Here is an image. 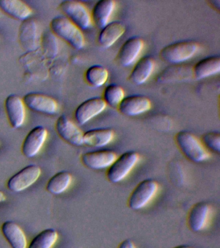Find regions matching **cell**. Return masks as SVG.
I'll list each match as a JSON object with an SVG mask.
<instances>
[{
  "label": "cell",
  "mask_w": 220,
  "mask_h": 248,
  "mask_svg": "<svg viewBox=\"0 0 220 248\" xmlns=\"http://www.w3.org/2000/svg\"><path fill=\"white\" fill-rule=\"evenodd\" d=\"M152 108L150 99L144 95L133 94L125 96L117 107L121 114L127 116H136L146 113Z\"/></svg>",
  "instance_id": "4fadbf2b"
},
{
  "label": "cell",
  "mask_w": 220,
  "mask_h": 248,
  "mask_svg": "<svg viewBox=\"0 0 220 248\" xmlns=\"http://www.w3.org/2000/svg\"><path fill=\"white\" fill-rule=\"evenodd\" d=\"M26 108L46 115H55L59 110L57 101L51 97L37 93H30L23 98Z\"/></svg>",
  "instance_id": "ba28073f"
},
{
  "label": "cell",
  "mask_w": 220,
  "mask_h": 248,
  "mask_svg": "<svg viewBox=\"0 0 220 248\" xmlns=\"http://www.w3.org/2000/svg\"><path fill=\"white\" fill-rule=\"evenodd\" d=\"M211 209L205 202L195 203L189 211L187 217V224L193 232H200L205 228Z\"/></svg>",
  "instance_id": "2e32d148"
},
{
  "label": "cell",
  "mask_w": 220,
  "mask_h": 248,
  "mask_svg": "<svg viewBox=\"0 0 220 248\" xmlns=\"http://www.w3.org/2000/svg\"><path fill=\"white\" fill-rule=\"evenodd\" d=\"M72 175L67 171L57 172L48 181L46 189L53 195H59L66 191L72 182Z\"/></svg>",
  "instance_id": "d4e9b609"
},
{
  "label": "cell",
  "mask_w": 220,
  "mask_h": 248,
  "mask_svg": "<svg viewBox=\"0 0 220 248\" xmlns=\"http://www.w3.org/2000/svg\"><path fill=\"white\" fill-rule=\"evenodd\" d=\"M42 170L36 165H29L9 178L7 187L11 191L19 193L35 183L41 175Z\"/></svg>",
  "instance_id": "52a82bcc"
},
{
  "label": "cell",
  "mask_w": 220,
  "mask_h": 248,
  "mask_svg": "<svg viewBox=\"0 0 220 248\" xmlns=\"http://www.w3.org/2000/svg\"><path fill=\"white\" fill-rule=\"evenodd\" d=\"M52 32L74 49L81 50L86 45L84 33L66 17H55L50 23Z\"/></svg>",
  "instance_id": "7a4b0ae2"
},
{
  "label": "cell",
  "mask_w": 220,
  "mask_h": 248,
  "mask_svg": "<svg viewBox=\"0 0 220 248\" xmlns=\"http://www.w3.org/2000/svg\"><path fill=\"white\" fill-rule=\"evenodd\" d=\"M115 133L110 128H96L84 133L83 143L87 146L103 148L115 139Z\"/></svg>",
  "instance_id": "e0dca14e"
},
{
  "label": "cell",
  "mask_w": 220,
  "mask_h": 248,
  "mask_svg": "<svg viewBox=\"0 0 220 248\" xmlns=\"http://www.w3.org/2000/svg\"><path fill=\"white\" fill-rule=\"evenodd\" d=\"M117 248H136V247L132 240L127 238L121 242Z\"/></svg>",
  "instance_id": "4dcf8cb0"
},
{
  "label": "cell",
  "mask_w": 220,
  "mask_h": 248,
  "mask_svg": "<svg viewBox=\"0 0 220 248\" xmlns=\"http://www.w3.org/2000/svg\"><path fill=\"white\" fill-rule=\"evenodd\" d=\"M59 234L54 229H47L34 236L28 248H52L57 242Z\"/></svg>",
  "instance_id": "83f0119b"
},
{
  "label": "cell",
  "mask_w": 220,
  "mask_h": 248,
  "mask_svg": "<svg viewBox=\"0 0 220 248\" xmlns=\"http://www.w3.org/2000/svg\"><path fill=\"white\" fill-rule=\"evenodd\" d=\"M56 130L59 137L71 145L79 147L84 145V133L76 124L65 115H61L55 124Z\"/></svg>",
  "instance_id": "7c38bea8"
},
{
  "label": "cell",
  "mask_w": 220,
  "mask_h": 248,
  "mask_svg": "<svg viewBox=\"0 0 220 248\" xmlns=\"http://www.w3.org/2000/svg\"><path fill=\"white\" fill-rule=\"evenodd\" d=\"M155 67V61L151 56H146L139 58L134 64L129 78L134 84H144L151 77Z\"/></svg>",
  "instance_id": "ac0fdd59"
},
{
  "label": "cell",
  "mask_w": 220,
  "mask_h": 248,
  "mask_svg": "<svg viewBox=\"0 0 220 248\" xmlns=\"http://www.w3.org/2000/svg\"><path fill=\"white\" fill-rule=\"evenodd\" d=\"M59 8L65 17L80 30L86 31L91 27V13L84 4L80 1L66 0L61 2Z\"/></svg>",
  "instance_id": "8992f818"
},
{
  "label": "cell",
  "mask_w": 220,
  "mask_h": 248,
  "mask_svg": "<svg viewBox=\"0 0 220 248\" xmlns=\"http://www.w3.org/2000/svg\"><path fill=\"white\" fill-rule=\"evenodd\" d=\"M5 112L11 127L18 129L26 118V106L24 100L16 94H11L5 101Z\"/></svg>",
  "instance_id": "5bb4252c"
},
{
  "label": "cell",
  "mask_w": 220,
  "mask_h": 248,
  "mask_svg": "<svg viewBox=\"0 0 220 248\" xmlns=\"http://www.w3.org/2000/svg\"><path fill=\"white\" fill-rule=\"evenodd\" d=\"M39 28L34 20L23 21L20 29L19 38L21 46L26 50L35 49L39 42Z\"/></svg>",
  "instance_id": "603a6c76"
},
{
  "label": "cell",
  "mask_w": 220,
  "mask_h": 248,
  "mask_svg": "<svg viewBox=\"0 0 220 248\" xmlns=\"http://www.w3.org/2000/svg\"><path fill=\"white\" fill-rule=\"evenodd\" d=\"M220 58L219 56H210L203 58L192 67V75L197 79L206 78L219 74Z\"/></svg>",
  "instance_id": "7402d4cb"
},
{
  "label": "cell",
  "mask_w": 220,
  "mask_h": 248,
  "mask_svg": "<svg viewBox=\"0 0 220 248\" xmlns=\"http://www.w3.org/2000/svg\"><path fill=\"white\" fill-rule=\"evenodd\" d=\"M1 232L11 248H27L28 240L22 228L13 221H6L1 228Z\"/></svg>",
  "instance_id": "cb8c5ba5"
},
{
  "label": "cell",
  "mask_w": 220,
  "mask_h": 248,
  "mask_svg": "<svg viewBox=\"0 0 220 248\" xmlns=\"http://www.w3.org/2000/svg\"><path fill=\"white\" fill-rule=\"evenodd\" d=\"M201 141L206 150L212 151L217 154H219L220 153V133L219 131H209L204 134Z\"/></svg>",
  "instance_id": "f546056e"
},
{
  "label": "cell",
  "mask_w": 220,
  "mask_h": 248,
  "mask_svg": "<svg viewBox=\"0 0 220 248\" xmlns=\"http://www.w3.org/2000/svg\"><path fill=\"white\" fill-rule=\"evenodd\" d=\"M140 159V155L135 151H126L120 156H117L106 172L108 181L112 184L123 181L132 171Z\"/></svg>",
  "instance_id": "277c9868"
},
{
  "label": "cell",
  "mask_w": 220,
  "mask_h": 248,
  "mask_svg": "<svg viewBox=\"0 0 220 248\" xmlns=\"http://www.w3.org/2000/svg\"><path fill=\"white\" fill-rule=\"evenodd\" d=\"M47 136V130L43 126H37L30 130L23 141V155L27 158L35 156L44 146Z\"/></svg>",
  "instance_id": "9a60e30c"
},
{
  "label": "cell",
  "mask_w": 220,
  "mask_h": 248,
  "mask_svg": "<svg viewBox=\"0 0 220 248\" xmlns=\"http://www.w3.org/2000/svg\"><path fill=\"white\" fill-rule=\"evenodd\" d=\"M158 188V182L152 178L141 181L129 196L127 202L129 208L138 211L146 207L157 194Z\"/></svg>",
  "instance_id": "5b68a950"
},
{
  "label": "cell",
  "mask_w": 220,
  "mask_h": 248,
  "mask_svg": "<svg viewBox=\"0 0 220 248\" xmlns=\"http://www.w3.org/2000/svg\"><path fill=\"white\" fill-rule=\"evenodd\" d=\"M191 75H192V69L189 70L187 66L179 64L164 70L161 75L158 77L157 79L160 82H170L185 79L190 77Z\"/></svg>",
  "instance_id": "4316f807"
},
{
  "label": "cell",
  "mask_w": 220,
  "mask_h": 248,
  "mask_svg": "<svg viewBox=\"0 0 220 248\" xmlns=\"http://www.w3.org/2000/svg\"><path fill=\"white\" fill-rule=\"evenodd\" d=\"M144 40L140 37H131L119 48L117 58L118 63L127 67L134 65L139 60L144 50Z\"/></svg>",
  "instance_id": "8fae6325"
},
{
  "label": "cell",
  "mask_w": 220,
  "mask_h": 248,
  "mask_svg": "<svg viewBox=\"0 0 220 248\" xmlns=\"http://www.w3.org/2000/svg\"><path fill=\"white\" fill-rule=\"evenodd\" d=\"M117 3L114 0H100L94 5L91 12L92 23L102 29L110 22Z\"/></svg>",
  "instance_id": "ffe728a7"
},
{
  "label": "cell",
  "mask_w": 220,
  "mask_h": 248,
  "mask_svg": "<svg viewBox=\"0 0 220 248\" xmlns=\"http://www.w3.org/2000/svg\"><path fill=\"white\" fill-rule=\"evenodd\" d=\"M5 199H6V197H5L4 193L2 191H0V203L4 202Z\"/></svg>",
  "instance_id": "1f68e13d"
},
{
  "label": "cell",
  "mask_w": 220,
  "mask_h": 248,
  "mask_svg": "<svg viewBox=\"0 0 220 248\" xmlns=\"http://www.w3.org/2000/svg\"><path fill=\"white\" fill-rule=\"evenodd\" d=\"M109 77L107 68L100 65L90 66L85 73L87 83L90 86L99 88L105 84Z\"/></svg>",
  "instance_id": "484cf974"
},
{
  "label": "cell",
  "mask_w": 220,
  "mask_h": 248,
  "mask_svg": "<svg viewBox=\"0 0 220 248\" xmlns=\"http://www.w3.org/2000/svg\"><path fill=\"white\" fill-rule=\"evenodd\" d=\"M126 27L121 21H110L101 29L98 37V42L102 47L108 48L113 46L124 34Z\"/></svg>",
  "instance_id": "d6986e66"
},
{
  "label": "cell",
  "mask_w": 220,
  "mask_h": 248,
  "mask_svg": "<svg viewBox=\"0 0 220 248\" xmlns=\"http://www.w3.org/2000/svg\"><path fill=\"white\" fill-rule=\"evenodd\" d=\"M200 49V45L192 40L172 43L160 50V56L163 61L179 65L194 57Z\"/></svg>",
  "instance_id": "3957f363"
},
{
  "label": "cell",
  "mask_w": 220,
  "mask_h": 248,
  "mask_svg": "<svg viewBox=\"0 0 220 248\" xmlns=\"http://www.w3.org/2000/svg\"><path fill=\"white\" fill-rule=\"evenodd\" d=\"M0 10L9 16L22 21L29 18L32 14L31 8L19 0H0Z\"/></svg>",
  "instance_id": "44dd1931"
},
{
  "label": "cell",
  "mask_w": 220,
  "mask_h": 248,
  "mask_svg": "<svg viewBox=\"0 0 220 248\" xmlns=\"http://www.w3.org/2000/svg\"><path fill=\"white\" fill-rule=\"evenodd\" d=\"M173 248H192V247H191L190 246L188 245H180V246H176V247Z\"/></svg>",
  "instance_id": "d6a6232c"
},
{
  "label": "cell",
  "mask_w": 220,
  "mask_h": 248,
  "mask_svg": "<svg viewBox=\"0 0 220 248\" xmlns=\"http://www.w3.org/2000/svg\"><path fill=\"white\" fill-rule=\"evenodd\" d=\"M175 141L179 150L191 162L199 164L210 158V153L202 141L191 132L179 131L175 136Z\"/></svg>",
  "instance_id": "6da1fadb"
},
{
  "label": "cell",
  "mask_w": 220,
  "mask_h": 248,
  "mask_svg": "<svg viewBox=\"0 0 220 248\" xmlns=\"http://www.w3.org/2000/svg\"><path fill=\"white\" fill-rule=\"evenodd\" d=\"M125 97L124 89L120 85L112 83L104 89L103 100L107 106L117 108Z\"/></svg>",
  "instance_id": "f1b7e54d"
},
{
  "label": "cell",
  "mask_w": 220,
  "mask_h": 248,
  "mask_svg": "<svg viewBox=\"0 0 220 248\" xmlns=\"http://www.w3.org/2000/svg\"><path fill=\"white\" fill-rule=\"evenodd\" d=\"M107 104L101 97H93L85 100L76 108L74 118L79 125H85L103 112Z\"/></svg>",
  "instance_id": "30bf717a"
},
{
  "label": "cell",
  "mask_w": 220,
  "mask_h": 248,
  "mask_svg": "<svg viewBox=\"0 0 220 248\" xmlns=\"http://www.w3.org/2000/svg\"><path fill=\"white\" fill-rule=\"evenodd\" d=\"M117 158L115 151L100 149L84 153L81 156V162L90 170H102L109 168Z\"/></svg>",
  "instance_id": "9c48e42d"
}]
</instances>
